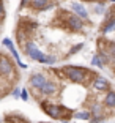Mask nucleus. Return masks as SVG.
<instances>
[{
  "label": "nucleus",
  "instance_id": "1",
  "mask_svg": "<svg viewBox=\"0 0 115 123\" xmlns=\"http://www.w3.org/2000/svg\"><path fill=\"white\" fill-rule=\"evenodd\" d=\"M73 8H74V11L77 13L76 16H79L80 19H85V18H87V10H85V8H84L80 3H73Z\"/></svg>",
  "mask_w": 115,
  "mask_h": 123
},
{
  "label": "nucleus",
  "instance_id": "2",
  "mask_svg": "<svg viewBox=\"0 0 115 123\" xmlns=\"http://www.w3.org/2000/svg\"><path fill=\"white\" fill-rule=\"evenodd\" d=\"M22 98H24V99H27V98H29V95H27V90H24V93H22Z\"/></svg>",
  "mask_w": 115,
  "mask_h": 123
}]
</instances>
